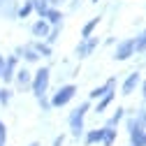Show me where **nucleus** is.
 Wrapping results in <instances>:
<instances>
[{
	"mask_svg": "<svg viewBox=\"0 0 146 146\" xmlns=\"http://www.w3.org/2000/svg\"><path fill=\"white\" fill-rule=\"evenodd\" d=\"M30 146H40V144H37V141H33V144H30Z\"/></svg>",
	"mask_w": 146,
	"mask_h": 146,
	"instance_id": "obj_28",
	"label": "nucleus"
},
{
	"mask_svg": "<svg viewBox=\"0 0 146 146\" xmlns=\"http://www.w3.org/2000/svg\"><path fill=\"white\" fill-rule=\"evenodd\" d=\"M116 137H118V132L114 130V127H107V125H104V137H102V144H104V146H111V144L116 141Z\"/></svg>",
	"mask_w": 146,
	"mask_h": 146,
	"instance_id": "obj_13",
	"label": "nucleus"
},
{
	"mask_svg": "<svg viewBox=\"0 0 146 146\" xmlns=\"http://www.w3.org/2000/svg\"><path fill=\"white\" fill-rule=\"evenodd\" d=\"M111 90H116V79H109V81H104L102 86L93 88V90H90V93H88V98H90V100H100L102 95L111 93Z\"/></svg>",
	"mask_w": 146,
	"mask_h": 146,
	"instance_id": "obj_7",
	"label": "nucleus"
},
{
	"mask_svg": "<svg viewBox=\"0 0 146 146\" xmlns=\"http://www.w3.org/2000/svg\"><path fill=\"white\" fill-rule=\"evenodd\" d=\"M93 3H98V0H93Z\"/></svg>",
	"mask_w": 146,
	"mask_h": 146,
	"instance_id": "obj_29",
	"label": "nucleus"
},
{
	"mask_svg": "<svg viewBox=\"0 0 146 146\" xmlns=\"http://www.w3.org/2000/svg\"><path fill=\"white\" fill-rule=\"evenodd\" d=\"M37 100H40V107L44 109V111H49V109H51V102H49L46 98H37Z\"/></svg>",
	"mask_w": 146,
	"mask_h": 146,
	"instance_id": "obj_24",
	"label": "nucleus"
},
{
	"mask_svg": "<svg viewBox=\"0 0 146 146\" xmlns=\"http://www.w3.org/2000/svg\"><path fill=\"white\" fill-rule=\"evenodd\" d=\"M33 35H35V37H46V35H49V23L46 21H35L33 23Z\"/></svg>",
	"mask_w": 146,
	"mask_h": 146,
	"instance_id": "obj_10",
	"label": "nucleus"
},
{
	"mask_svg": "<svg viewBox=\"0 0 146 146\" xmlns=\"http://www.w3.org/2000/svg\"><path fill=\"white\" fill-rule=\"evenodd\" d=\"M33 9L44 19V14L49 12V3H46V0H33Z\"/></svg>",
	"mask_w": 146,
	"mask_h": 146,
	"instance_id": "obj_15",
	"label": "nucleus"
},
{
	"mask_svg": "<svg viewBox=\"0 0 146 146\" xmlns=\"http://www.w3.org/2000/svg\"><path fill=\"white\" fill-rule=\"evenodd\" d=\"M141 93H144V100H146V81L141 84Z\"/></svg>",
	"mask_w": 146,
	"mask_h": 146,
	"instance_id": "obj_26",
	"label": "nucleus"
},
{
	"mask_svg": "<svg viewBox=\"0 0 146 146\" xmlns=\"http://www.w3.org/2000/svg\"><path fill=\"white\" fill-rule=\"evenodd\" d=\"M102 137H104V127H100V130H88L86 137H84V144L90 146V144H102Z\"/></svg>",
	"mask_w": 146,
	"mask_h": 146,
	"instance_id": "obj_9",
	"label": "nucleus"
},
{
	"mask_svg": "<svg viewBox=\"0 0 146 146\" xmlns=\"http://www.w3.org/2000/svg\"><path fill=\"white\" fill-rule=\"evenodd\" d=\"M139 81H141L139 72H130V74H127V79H125V84H123V95H132L135 88L139 86Z\"/></svg>",
	"mask_w": 146,
	"mask_h": 146,
	"instance_id": "obj_8",
	"label": "nucleus"
},
{
	"mask_svg": "<svg viewBox=\"0 0 146 146\" xmlns=\"http://www.w3.org/2000/svg\"><path fill=\"white\" fill-rule=\"evenodd\" d=\"M5 141H7V127H5L3 121H0V146H5Z\"/></svg>",
	"mask_w": 146,
	"mask_h": 146,
	"instance_id": "obj_22",
	"label": "nucleus"
},
{
	"mask_svg": "<svg viewBox=\"0 0 146 146\" xmlns=\"http://www.w3.org/2000/svg\"><path fill=\"white\" fill-rule=\"evenodd\" d=\"M23 56H26V60H28V63H37L40 53L35 51V49H26V51H23Z\"/></svg>",
	"mask_w": 146,
	"mask_h": 146,
	"instance_id": "obj_19",
	"label": "nucleus"
},
{
	"mask_svg": "<svg viewBox=\"0 0 146 146\" xmlns=\"http://www.w3.org/2000/svg\"><path fill=\"white\" fill-rule=\"evenodd\" d=\"M86 111H90V102H81L77 109H72V114L67 116V123H70V132L72 137H81L84 135V118H86Z\"/></svg>",
	"mask_w": 146,
	"mask_h": 146,
	"instance_id": "obj_1",
	"label": "nucleus"
},
{
	"mask_svg": "<svg viewBox=\"0 0 146 146\" xmlns=\"http://www.w3.org/2000/svg\"><path fill=\"white\" fill-rule=\"evenodd\" d=\"M33 12V0H26V5L19 9V16H21V19H26V16Z\"/></svg>",
	"mask_w": 146,
	"mask_h": 146,
	"instance_id": "obj_20",
	"label": "nucleus"
},
{
	"mask_svg": "<svg viewBox=\"0 0 146 146\" xmlns=\"http://www.w3.org/2000/svg\"><path fill=\"white\" fill-rule=\"evenodd\" d=\"M77 95V86L74 84H67V86H60L51 98V107H65L67 102H72V98Z\"/></svg>",
	"mask_w": 146,
	"mask_h": 146,
	"instance_id": "obj_3",
	"label": "nucleus"
},
{
	"mask_svg": "<svg viewBox=\"0 0 146 146\" xmlns=\"http://www.w3.org/2000/svg\"><path fill=\"white\" fill-rule=\"evenodd\" d=\"M14 74H16V56H9L3 63V74H0V79H3L5 84H9L14 79Z\"/></svg>",
	"mask_w": 146,
	"mask_h": 146,
	"instance_id": "obj_6",
	"label": "nucleus"
},
{
	"mask_svg": "<svg viewBox=\"0 0 146 146\" xmlns=\"http://www.w3.org/2000/svg\"><path fill=\"white\" fill-rule=\"evenodd\" d=\"M44 19H49V23H53V26H60V19H63V14H60L58 9H51V7H49V12L44 14Z\"/></svg>",
	"mask_w": 146,
	"mask_h": 146,
	"instance_id": "obj_14",
	"label": "nucleus"
},
{
	"mask_svg": "<svg viewBox=\"0 0 146 146\" xmlns=\"http://www.w3.org/2000/svg\"><path fill=\"white\" fill-rule=\"evenodd\" d=\"M30 88L35 98H44L46 95V88H49V67H40L37 72L33 74V81H30Z\"/></svg>",
	"mask_w": 146,
	"mask_h": 146,
	"instance_id": "obj_2",
	"label": "nucleus"
},
{
	"mask_svg": "<svg viewBox=\"0 0 146 146\" xmlns=\"http://www.w3.org/2000/svg\"><path fill=\"white\" fill-rule=\"evenodd\" d=\"M16 81H19V86H30V81H33V77H30V72L23 67V70H16Z\"/></svg>",
	"mask_w": 146,
	"mask_h": 146,
	"instance_id": "obj_12",
	"label": "nucleus"
},
{
	"mask_svg": "<svg viewBox=\"0 0 146 146\" xmlns=\"http://www.w3.org/2000/svg\"><path fill=\"white\" fill-rule=\"evenodd\" d=\"M130 56H135V40H125L116 46V53H114V58L116 60H127Z\"/></svg>",
	"mask_w": 146,
	"mask_h": 146,
	"instance_id": "obj_4",
	"label": "nucleus"
},
{
	"mask_svg": "<svg viewBox=\"0 0 146 146\" xmlns=\"http://www.w3.org/2000/svg\"><path fill=\"white\" fill-rule=\"evenodd\" d=\"M135 51H146V30L135 40Z\"/></svg>",
	"mask_w": 146,
	"mask_h": 146,
	"instance_id": "obj_18",
	"label": "nucleus"
},
{
	"mask_svg": "<svg viewBox=\"0 0 146 146\" xmlns=\"http://www.w3.org/2000/svg\"><path fill=\"white\" fill-rule=\"evenodd\" d=\"M9 98H12V90H7V88H5V90H0V102H3V104H7Z\"/></svg>",
	"mask_w": 146,
	"mask_h": 146,
	"instance_id": "obj_23",
	"label": "nucleus"
},
{
	"mask_svg": "<svg viewBox=\"0 0 146 146\" xmlns=\"http://www.w3.org/2000/svg\"><path fill=\"white\" fill-rule=\"evenodd\" d=\"M3 63H5V58L0 56V74H3Z\"/></svg>",
	"mask_w": 146,
	"mask_h": 146,
	"instance_id": "obj_27",
	"label": "nucleus"
},
{
	"mask_svg": "<svg viewBox=\"0 0 146 146\" xmlns=\"http://www.w3.org/2000/svg\"><path fill=\"white\" fill-rule=\"evenodd\" d=\"M100 23V16H95V19H90L86 26H84V30H81V35H84V40L86 37H90V35H93V30H95V26Z\"/></svg>",
	"mask_w": 146,
	"mask_h": 146,
	"instance_id": "obj_16",
	"label": "nucleus"
},
{
	"mask_svg": "<svg viewBox=\"0 0 146 146\" xmlns=\"http://www.w3.org/2000/svg\"><path fill=\"white\" fill-rule=\"evenodd\" d=\"M114 95H116V93H114V90H111V93H107V95H102V98L98 100V107H95V114H102V111H104V109H107L109 104H111V102H114Z\"/></svg>",
	"mask_w": 146,
	"mask_h": 146,
	"instance_id": "obj_11",
	"label": "nucleus"
},
{
	"mask_svg": "<svg viewBox=\"0 0 146 146\" xmlns=\"http://www.w3.org/2000/svg\"><path fill=\"white\" fill-rule=\"evenodd\" d=\"M98 44H100V42H98V37H86V40L77 46V56H79V58H88L90 53L98 49Z\"/></svg>",
	"mask_w": 146,
	"mask_h": 146,
	"instance_id": "obj_5",
	"label": "nucleus"
},
{
	"mask_svg": "<svg viewBox=\"0 0 146 146\" xmlns=\"http://www.w3.org/2000/svg\"><path fill=\"white\" fill-rule=\"evenodd\" d=\"M63 141H65V137L60 135V137H56V139H53V146H63Z\"/></svg>",
	"mask_w": 146,
	"mask_h": 146,
	"instance_id": "obj_25",
	"label": "nucleus"
},
{
	"mask_svg": "<svg viewBox=\"0 0 146 146\" xmlns=\"http://www.w3.org/2000/svg\"><path fill=\"white\" fill-rule=\"evenodd\" d=\"M35 51H37V53H42V56H51V46L49 44H35Z\"/></svg>",
	"mask_w": 146,
	"mask_h": 146,
	"instance_id": "obj_21",
	"label": "nucleus"
},
{
	"mask_svg": "<svg viewBox=\"0 0 146 146\" xmlns=\"http://www.w3.org/2000/svg\"><path fill=\"white\" fill-rule=\"evenodd\" d=\"M123 111H125V109H123V107H118V109H116V114L107 121V127H116V125L123 121Z\"/></svg>",
	"mask_w": 146,
	"mask_h": 146,
	"instance_id": "obj_17",
	"label": "nucleus"
}]
</instances>
